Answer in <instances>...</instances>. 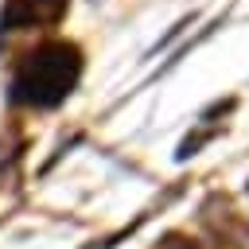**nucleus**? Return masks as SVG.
Wrapping results in <instances>:
<instances>
[{"instance_id":"obj_1","label":"nucleus","mask_w":249,"mask_h":249,"mask_svg":"<svg viewBox=\"0 0 249 249\" xmlns=\"http://www.w3.org/2000/svg\"><path fill=\"white\" fill-rule=\"evenodd\" d=\"M66 58H70L66 47H47V51L31 54V62L23 66V74L16 78V97L43 101V89H51L47 97L54 101L70 86V78H74V70H66Z\"/></svg>"}]
</instances>
